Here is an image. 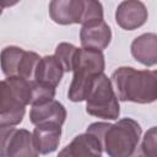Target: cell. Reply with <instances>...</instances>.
Here are the masks:
<instances>
[{
	"mask_svg": "<svg viewBox=\"0 0 157 157\" xmlns=\"http://www.w3.org/2000/svg\"><path fill=\"white\" fill-rule=\"evenodd\" d=\"M86 132L98 139L108 157H131L140 142L142 129L132 118H123L114 124L92 123Z\"/></svg>",
	"mask_w": 157,
	"mask_h": 157,
	"instance_id": "6da1fadb",
	"label": "cell"
},
{
	"mask_svg": "<svg viewBox=\"0 0 157 157\" xmlns=\"http://www.w3.org/2000/svg\"><path fill=\"white\" fill-rule=\"evenodd\" d=\"M110 82L118 99L121 102L148 104L157 99L156 70H136L131 66H120L113 71Z\"/></svg>",
	"mask_w": 157,
	"mask_h": 157,
	"instance_id": "7a4b0ae2",
	"label": "cell"
},
{
	"mask_svg": "<svg viewBox=\"0 0 157 157\" xmlns=\"http://www.w3.org/2000/svg\"><path fill=\"white\" fill-rule=\"evenodd\" d=\"M105 59L103 52L78 48L72 67V80L67 91V97L71 102H83L91 90L94 78L103 74Z\"/></svg>",
	"mask_w": 157,
	"mask_h": 157,
	"instance_id": "3957f363",
	"label": "cell"
},
{
	"mask_svg": "<svg viewBox=\"0 0 157 157\" xmlns=\"http://www.w3.org/2000/svg\"><path fill=\"white\" fill-rule=\"evenodd\" d=\"M86 112L104 120H117L120 115L119 99L104 72L98 75L91 86L86 97Z\"/></svg>",
	"mask_w": 157,
	"mask_h": 157,
	"instance_id": "277c9868",
	"label": "cell"
},
{
	"mask_svg": "<svg viewBox=\"0 0 157 157\" xmlns=\"http://www.w3.org/2000/svg\"><path fill=\"white\" fill-rule=\"evenodd\" d=\"M40 56L16 45L5 47L0 52V67L6 77L33 80L34 70Z\"/></svg>",
	"mask_w": 157,
	"mask_h": 157,
	"instance_id": "5b68a950",
	"label": "cell"
},
{
	"mask_svg": "<svg viewBox=\"0 0 157 157\" xmlns=\"http://www.w3.org/2000/svg\"><path fill=\"white\" fill-rule=\"evenodd\" d=\"M26 105L7 78L0 81V126H16L25 117Z\"/></svg>",
	"mask_w": 157,
	"mask_h": 157,
	"instance_id": "8992f818",
	"label": "cell"
},
{
	"mask_svg": "<svg viewBox=\"0 0 157 157\" xmlns=\"http://www.w3.org/2000/svg\"><path fill=\"white\" fill-rule=\"evenodd\" d=\"M148 12L144 2L139 0L121 1L115 10V22L125 31H134L144 26L147 21Z\"/></svg>",
	"mask_w": 157,
	"mask_h": 157,
	"instance_id": "52a82bcc",
	"label": "cell"
},
{
	"mask_svg": "<svg viewBox=\"0 0 157 157\" xmlns=\"http://www.w3.org/2000/svg\"><path fill=\"white\" fill-rule=\"evenodd\" d=\"M112 40V29L104 20H96L82 25L80 42L82 48L103 52Z\"/></svg>",
	"mask_w": 157,
	"mask_h": 157,
	"instance_id": "ba28073f",
	"label": "cell"
},
{
	"mask_svg": "<svg viewBox=\"0 0 157 157\" xmlns=\"http://www.w3.org/2000/svg\"><path fill=\"white\" fill-rule=\"evenodd\" d=\"M83 9L85 0H53L49 2V16L58 25H81Z\"/></svg>",
	"mask_w": 157,
	"mask_h": 157,
	"instance_id": "9c48e42d",
	"label": "cell"
},
{
	"mask_svg": "<svg viewBox=\"0 0 157 157\" xmlns=\"http://www.w3.org/2000/svg\"><path fill=\"white\" fill-rule=\"evenodd\" d=\"M102 145L96 136L88 132L80 134L66 145L56 157H102Z\"/></svg>",
	"mask_w": 157,
	"mask_h": 157,
	"instance_id": "30bf717a",
	"label": "cell"
},
{
	"mask_svg": "<svg viewBox=\"0 0 157 157\" xmlns=\"http://www.w3.org/2000/svg\"><path fill=\"white\" fill-rule=\"evenodd\" d=\"M66 119L65 107L55 99H52L47 103L32 105L29 110V120L34 126L43 124H56L63 125Z\"/></svg>",
	"mask_w": 157,
	"mask_h": 157,
	"instance_id": "8fae6325",
	"label": "cell"
},
{
	"mask_svg": "<svg viewBox=\"0 0 157 157\" xmlns=\"http://www.w3.org/2000/svg\"><path fill=\"white\" fill-rule=\"evenodd\" d=\"M131 55L136 61L145 66L157 64V36L156 33H144L136 37L130 47Z\"/></svg>",
	"mask_w": 157,
	"mask_h": 157,
	"instance_id": "7c38bea8",
	"label": "cell"
},
{
	"mask_svg": "<svg viewBox=\"0 0 157 157\" xmlns=\"http://www.w3.org/2000/svg\"><path fill=\"white\" fill-rule=\"evenodd\" d=\"M33 139L39 155H49L58 150L61 137V126L56 124H43L34 128Z\"/></svg>",
	"mask_w": 157,
	"mask_h": 157,
	"instance_id": "4fadbf2b",
	"label": "cell"
},
{
	"mask_svg": "<svg viewBox=\"0 0 157 157\" xmlns=\"http://www.w3.org/2000/svg\"><path fill=\"white\" fill-rule=\"evenodd\" d=\"M6 157H39L32 132L26 129H15L9 141Z\"/></svg>",
	"mask_w": 157,
	"mask_h": 157,
	"instance_id": "5bb4252c",
	"label": "cell"
},
{
	"mask_svg": "<svg viewBox=\"0 0 157 157\" xmlns=\"http://www.w3.org/2000/svg\"><path fill=\"white\" fill-rule=\"evenodd\" d=\"M64 74V69L59 60L54 55H45L40 56L36 66L33 80L56 87L60 83Z\"/></svg>",
	"mask_w": 157,
	"mask_h": 157,
	"instance_id": "9a60e30c",
	"label": "cell"
},
{
	"mask_svg": "<svg viewBox=\"0 0 157 157\" xmlns=\"http://www.w3.org/2000/svg\"><path fill=\"white\" fill-rule=\"evenodd\" d=\"M131 157H157V129L150 128L144 135L141 142L136 146Z\"/></svg>",
	"mask_w": 157,
	"mask_h": 157,
	"instance_id": "2e32d148",
	"label": "cell"
},
{
	"mask_svg": "<svg viewBox=\"0 0 157 157\" xmlns=\"http://www.w3.org/2000/svg\"><path fill=\"white\" fill-rule=\"evenodd\" d=\"M29 86H31V99H29L31 105H38V104L47 103L54 99L55 97V87L53 86L38 82L36 80H31Z\"/></svg>",
	"mask_w": 157,
	"mask_h": 157,
	"instance_id": "e0dca14e",
	"label": "cell"
},
{
	"mask_svg": "<svg viewBox=\"0 0 157 157\" xmlns=\"http://www.w3.org/2000/svg\"><path fill=\"white\" fill-rule=\"evenodd\" d=\"M77 47H75L71 43H59L55 48V53L54 56L59 60V63L61 64L64 72H70L72 71L74 67V63H75V58L77 54Z\"/></svg>",
	"mask_w": 157,
	"mask_h": 157,
	"instance_id": "ac0fdd59",
	"label": "cell"
},
{
	"mask_svg": "<svg viewBox=\"0 0 157 157\" xmlns=\"http://www.w3.org/2000/svg\"><path fill=\"white\" fill-rule=\"evenodd\" d=\"M103 20V6L99 1L94 0H85V9L81 25L88 23L91 21Z\"/></svg>",
	"mask_w": 157,
	"mask_h": 157,
	"instance_id": "d6986e66",
	"label": "cell"
},
{
	"mask_svg": "<svg viewBox=\"0 0 157 157\" xmlns=\"http://www.w3.org/2000/svg\"><path fill=\"white\" fill-rule=\"evenodd\" d=\"M15 129L13 126H0V157H6L9 141Z\"/></svg>",
	"mask_w": 157,
	"mask_h": 157,
	"instance_id": "ffe728a7",
	"label": "cell"
},
{
	"mask_svg": "<svg viewBox=\"0 0 157 157\" xmlns=\"http://www.w3.org/2000/svg\"><path fill=\"white\" fill-rule=\"evenodd\" d=\"M2 10H4V7H2V5H1V4H0V15H1V13H2Z\"/></svg>",
	"mask_w": 157,
	"mask_h": 157,
	"instance_id": "44dd1931",
	"label": "cell"
}]
</instances>
